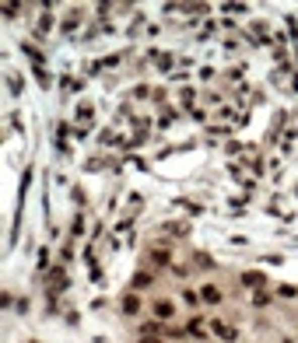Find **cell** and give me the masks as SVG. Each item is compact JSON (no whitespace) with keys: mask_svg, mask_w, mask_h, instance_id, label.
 I'll return each mask as SVG.
<instances>
[{"mask_svg":"<svg viewBox=\"0 0 298 343\" xmlns=\"http://www.w3.org/2000/svg\"><path fill=\"white\" fill-rule=\"evenodd\" d=\"M200 298H204L207 305H218V301H221V291H218L214 284H204V287H200Z\"/></svg>","mask_w":298,"mask_h":343,"instance_id":"6da1fadb","label":"cell"},{"mask_svg":"<svg viewBox=\"0 0 298 343\" xmlns=\"http://www.w3.org/2000/svg\"><path fill=\"white\" fill-rule=\"evenodd\" d=\"M154 315H158L161 322H168V319L175 315V305H172V301H158V305H154Z\"/></svg>","mask_w":298,"mask_h":343,"instance_id":"7a4b0ae2","label":"cell"},{"mask_svg":"<svg viewBox=\"0 0 298 343\" xmlns=\"http://www.w3.org/2000/svg\"><path fill=\"white\" fill-rule=\"evenodd\" d=\"M123 312H127V315H137V312H141V298H137V294H127V298H123Z\"/></svg>","mask_w":298,"mask_h":343,"instance_id":"3957f363","label":"cell"},{"mask_svg":"<svg viewBox=\"0 0 298 343\" xmlns=\"http://www.w3.org/2000/svg\"><path fill=\"white\" fill-rule=\"evenodd\" d=\"M214 333L224 336V340H235V329H231V326H224V322H214Z\"/></svg>","mask_w":298,"mask_h":343,"instance_id":"277c9868","label":"cell"},{"mask_svg":"<svg viewBox=\"0 0 298 343\" xmlns=\"http://www.w3.org/2000/svg\"><path fill=\"white\" fill-rule=\"evenodd\" d=\"M242 284H246V287H263V273H246Z\"/></svg>","mask_w":298,"mask_h":343,"instance_id":"5b68a950","label":"cell"},{"mask_svg":"<svg viewBox=\"0 0 298 343\" xmlns=\"http://www.w3.org/2000/svg\"><path fill=\"white\" fill-rule=\"evenodd\" d=\"M141 343H161V340H141Z\"/></svg>","mask_w":298,"mask_h":343,"instance_id":"8992f818","label":"cell"}]
</instances>
